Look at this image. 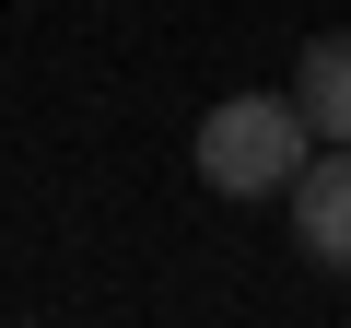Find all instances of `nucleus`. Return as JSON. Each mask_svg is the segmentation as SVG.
I'll use <instances>...</instances> for the list:
<instances>
[{
	"mask_svg": "<svg viewBox=\"0 0 351 328\" xmlns=\"http://www.w3.org/2000/svg\"><path fill=\"white\" fill-rule=\"evenodd\" d=\"M293 106H304L316 141H351V36H316L293 59Z\"/></svg>",
	"mask_w": 351,
	"mask_h": 328,
	"instance_id": "3",
	"label": "nucleus"
},
{
	"mask_svg": "<svg viewBox=\"0 0 351 328\" xmlns=\"http://www.w3.org/2000/svg\"><path fill=\"white\" fill-rule=\"evenodd\" d=\"M304 152H316V129H304L293 94H223L199 117V141H188V164H199L211 200H281L304 176Z\"/></svg>",
	"mask_w": 351,
	"mask_h": 328,
	"instance_id": "1",
	"label": "nucleus"
},
{
	"mask_svg": "<svg viewBox=\"0 0 351 328\" xmlns=\"http://www.w3.org/2000/svg\"><path fill=\"white\" fill-rule=\"evenodd\" d=\"M281 200H293V246L316 270H351V141H316Z\"/></svg>",
	"mask_w": 351,
	"mask_h": 328,
	"instance_id": "2",
	"label": "nucleus"
}]
</instances>
